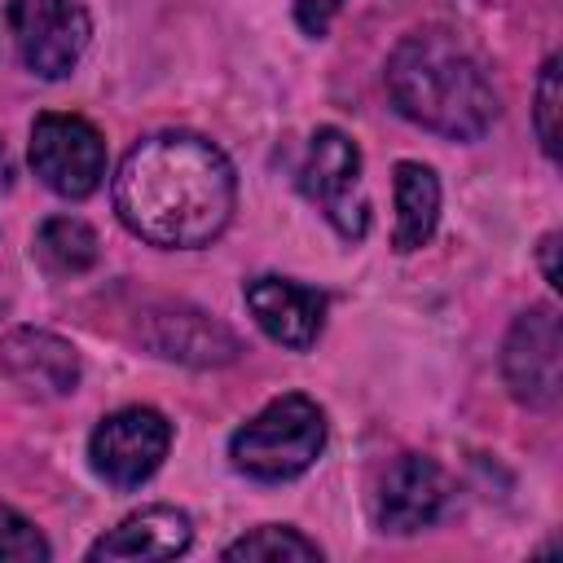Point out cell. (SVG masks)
<instances>
[{
  "instance_id": "8",
  "label": "cell",
  "mask_w": 563,
  "mask_h": 563,
  "mask_svg": "<svg viewBox=\"0 0 563 563\" xmlns=\"http://www.w3.org/2000/svg\"><path fill=\"white\" fill-rule=\"evenodd\" d=\"M563 330L559 312L550 303H537L515 317L506 343H501V378L510 396L528 409L550 413L563 396Z\"/></svg>"
},
{
  "instance_id": "10",
  "label": "cell",
  "mask_w": 563,
  "mask_h": 563,
  "mask_svg": "<svg viewBox=\"0 0 563 563\" xmlns=\"http://www.w3.org/2000/svg\"><path fill=\"white\" fill-rule=\"evenodd\" d=\"M0 369L9 374L13 387L57 400L70 396L84 378V361L79 347L53 330H35V325H18L0 339Z\"/></svg>"
},
{
  "instance_id": "5",
  "label": "cell",
  "mask_w": 563,
  "mask_h": 563,
  "mask_svg": "<svg viewBox=\"0 0 563 563\" xmlns=\"http://www.w3.org/2000/svg\"><path fill=\"white\" fill-rule=\"evenodd\" d=\"M9 31L18 57L40 79H66L92 40L84 0H9Z\"/></svg>"
},
{
  "instance_id": "2",
  "label": "cell",
  "mask_w": 563,
  "mask_h": 563,
  "mask_svg": "<svg viewBox=\"0 0 563 563\" xmlns=\"http://www.w3.org/2000/svg\"><path fill=\"white\" fill-rule=\"evenodd\" d=\"M383 79L391 106L409 123L449 141H479L501 114L488 66L475 57V48L440 26L405 35L387 57Z\"/></svg>"
},
{
  "instance_id": "1",
  "label": "cell",
  "mask_w": 563,
  "mask_h": 563,
  "mask_svg": "<svg viewBox=\"0 0 563 563\" xmlns=\"http://www.w3.org/2000/svg\"><path fill=\"white\" fill-rule=\"evenodd\" d=\"M238 202V176L220 145L198 132L141 136L114 172V211L150 246H211Z\"/></svg>"
},
{
  "instance_id": "3",
  "label": "cell",
  "mask_w": 563,
  "mask_h": 563,
  "mask_svg": "<svg viewBox=\"0 0 563 563\" xmlns=\"http://www.w3.org/2000/svg\"><path fill=\"white\" fill-rule=\"evenodd\" d=\"M325 435H330V427H325L321 405L303 391H286L233 431L229 462L246 479L282 484V479L303 475L321 457Z\"/></svg>"
},
{
  "instance_id": "18",
  "label": "cell",
  "mask_w": 563,
  "mask_h": 563,
  "mask_svg": "<svg viewBox=\"0 0 563 563\" xmlns=\"http://www.w3.org/2000/svg\"><path fill=\"white\" fill-rule=\"evenodd\" d=\"M537 141L545 150V158H559V57H545L541 79H537Z\"/></svg>"
},
{
  "instance_id": "6",
  "label": "cell",
  "mask_w": 563,
  "mask_h": 563,
  "mask_svg": "<svg viewBox=\"0 0 563 563\" xmlns=\"http://www.w3.org/2000/svg\"><path fill=\"white\" fill-rule=\"evenodd\" d=\"M172 449V422L150 405L106 413L88 435V462L110 488H141Z\"/></svg>"
},
{
  "instance_id": "21",
  "label": "cell",
  "mask_w": 563,
  "mask_h": 563,
  "mask_svg": "<svg viewBox=\"0 0 563 563\" xmlns=\"http://www.w3.org/2000/svg\"><path fill=\"white\" fill-rule=\"evenodd\" d=\"M9 180H13V158H9V150L0 141V189H9Z\"/></svg>"
},
{
  "instance_id": "20",
  "label": "cell",
  "mask_w": 563,
  "mask_h": 563,
  "mask_svg": "<svg viewBox=\"0 0 563 563\" xmlns=\"http://www.w3.org/2000/svg\"><path fill=\"white\" fill-rule=\"evenodd\" d=\"M537 255H541V273H545V282L559 286V264H554V255H559V233H545L541 246H537Z\"/></svg>"
},
{
  "instance_id": "16",
  "label": "cell",
  "mask_w": 563,
  "mask_h": 563,
  "mask_svg": "<svg viewBox=\"0 0 563 563\" xmlns=\"http://www.w3.org/2000/svg\"><path fill=\"white\" fill-rule=\"evenodd\" d=\"M224 559H260V563L303 559V563H312V559H321V545L308 541V537H303L299 528H290V523H264V528H255V532L229 541V545H224Z\"/></svg>"
},
{
  "instance_id": "11",
  "label": "cell",
  "mask_w": 563,
  "mask_h": 563,
  "mask_svg": "<svg viewBox=\"0 0 563 563\" xmlns=\"http://www.w3.org/2000/svg\"><path fill=\"white\" fill-rule=\"evenodd\" d=\"M449 506V475L440 471V462L422 457V453H405L387 466L383 484H378V528L383 532H422L431 528Z\"/></svg>"
},
{
  "instance_id": "14",
  "label": "cell",
  "mask_w": 563,
  "mask_h": 563,
  "mask_svg": "<svg viewBox=\"0 0 563 563\" xmlns=\"http://www.w3.org/2000/svg\"><path fill=\"white\" fill-rule=\"evenodd\" d=\"M391 194H396V233H391V246L400 255L409 251H422L440 224V180L427 163H396V176H391Z\"/></svg>"
},
{
  "instance_id": "17",
  "label": "cell",
  "mask_w": 563,
  "mask_h": 563,
  "mask_svg": "<svg viewBox=\"0 0 563 563\" xmlns=\"http://www.w3.org/2000/svg\"><path fill=\"white\" fill-rule=\"evenodd\" d=\"M53 554V545L44 541V532L18 515L13 506H0V559H18V563H44Z\"/></svg>"
},
{
  "instance_id": "13",
  "label": "cell",
  "mask_w": 563,
  "mask_h": 563,
  "mask_svg": "<svg viewBox=\"0 0 563 563\" xmlns=\"http://www.w3.org/2000/svg\"><path fill=\"white\" fill-rule=\"evenodd\" d=\"M194 541V519L180 506H141L119 528L88 545V559H176Z\"/></svg>"
},
{
  "instance_id": "4",
  "label": "cell",
  "mask_w": 563,
  "mask_h": 563,
  "mask_svg": "<svg viewBox=\"0 0 563 563\" xmlns=\"http://www.w3.org/2000/svg\"><path fill=\"white\" fill-rule=\"evenodd\" d=\"M299 189L334 224L339 238L361 242L369 233V202L361 189V145L343 128L325 123L312 132L299 163Z\"/></svg>"
},
{
  "instance_id": "12",
  "label": "cell",
  "mask_w": 563,
  "mask_h": 563,
  "mask_svg": "<svg viewBox=\"0 0 563 563\" xmlns=\"http://www.w3.org/2000/svg\"><path fill=\"white\" fill-rule=\"evenodd\" d=\"M141 343L154 356L180 361V365H229L242 352V343L229 325H220L216 317H207L198 308H180V303L145 312Z\"/></svg>"
},
{
  "instance_id": "9",
  "label": "cell",
  "mask_w": 563,
  "mask_h": 563,
  "mask_svg": "<svg viewBox=\"0 0 563 563\" xmlns=\"http://www.w3.org/2000/svg\"><path fill=\"white\" fill-rule=\"evenodd\" d=\"M246 312L255 317V325L290 347V352H308L317 339H321V325H325V308L330 299L317 290V286H303L295 277H277V273H264V277H251L246 290Z\"/></svg>"
},
{
  "instance_id": "19",
  "label": "cell",
  "mask_w": 563,
  "mask_h": 563,
  "mask_svg": "<svg viewBox=\"0 0 563 563\" xmlns=\"http://www.w3.org/2000/svg\"><path fill=\"white\" fill-rule=\"evenodd\" d=\"M339 9H343V0H295V22H299L303 35L321 40L330 31V22H334Z\"/></svg>"
},
{
  "instance_id": "7",
  "label": "cell",
  "mask_w": 563,
  "mask_h": 563,
  "mask_svg": "<svg viewBox=\"0 0 563 563\" xmlns=\"http://www.w3.org/2000/svg\"><path fill=\"white\" fill-rule=\"evenodd\" d=\"M31 167L57 198H88L106 176V141L84 114H40L31 123Z\"/></svg>"
},
{
  "instance_id": "15",
  "label": "cell",
  "mask_w": 563,
  "mask_h": 563,
  "mask_svg": "<svg viewBox=\"0 0 563 563\" xmlns=\"http://www.w3.org/2000/svg\"><path fill=\"white\" fill-rule=\"evenodd\" d=\"M31 255L48 277H79L101 260V242L79 216H48L35 233Z\"/></svg>"
}]
</instances>
